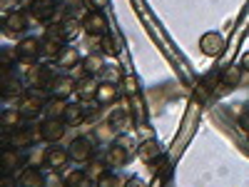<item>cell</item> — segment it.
<instances>
[{"mask_svg":"<svg viewBox=\"0 0 249 187\" xmlns=\"http://www.w3.org/2000/svg\"><path fill=\"white\" fill-rule=\"evenodd\" d=\"M70 75H72L75 80H82V77H88L90 73H88V68H85V62H82V60H80V62H77V65H75V68L70 70Z\"/></svg>","mask_w":249,"mask_h":187,"instance_id":"cell-29","label":"cell"},{"mask_svg":"<svg viewBox=\"0 0 249 187\" xmlns=\"http://www.w3.org/2000/svg\"><path fill=\"white\" fill-rule=\"evenodd\" d=\"M65 110H68V100L65 97H50V100H45V117H62L65 115Z\"/></svg>","mask_w":249,"mask_h":187,"instance_id":"cell-19","label":"cell"},{"mask_svg":"<svg viewBox=\"0 0 249 187\" xmlns=\"http://www.w3.org/2000/svg\"><path fill=\"white\" fill-rule=\"evenodd\" d=\"M85 5H88L90 10H105V8L110 5V0H85Z\"/></svg>","mask_w":249,"mask_h":187,"instance_id":"cell-31","label":"cell"},{"mask_svg":"<svg viewBox=\"0 0 249 187\" xmlns=\"http://www.w3.org/2000/svg\"><path fill=\"white\" fill-rule=\"evenodd\" d=\"M20 110L15 108V110H5L3 112V128H8V130H13V128H18V122H20Z\"/></svg>","mask_w":249,"mask_h":187,"instance_id":"cell-26","label":"cell"},{"mask_svg":"<svg viewBox=\"0 0 249 187\" xmlns=\"http://www.w3.org/2000/svg\"><path fill=\"white\" fill-rule=\"evenodd\" d=\"M100 45H102V50L100 53H105V55H117V43H115V37L110 35V33H105V35H102L100 37Z\"/></svg>","mask_w":249,"mask_h":187,"instance_id":"cell-25","label":"cell"},{"mask_svg":"<svg viewBox=\"0 0 249 187\" xmlns=\"http://www.w3.org/2000/svg\"><path fill=\"white\" fill-rule=\"evenodd\" d=\"M137 157L144 162V165H152L157 157H162V148L157 145V140H142L140 148H137Z\"/></svg>","mask_w":249,"mask_h":187,"instance_id":"cell-13","label":"cell"},{"mask_svg":"<svg viewBox=\"0 0 249 187\" xmlns=\"http://www.w3.org/2000/svg\"><path fill=\"white\" fill-rule=\"evenodd\" d=\"M122 88H124V93H127V95H135L137 93V80L132 75H124L122 77Z\"/></svg>","mask_w":249,"mask_h":187,"instance_id":"cell-28","label":"cell"},{"mask_svg":"<svg viewBox=\"0 0 249 187\" xmlns=\"http://www.w3.org/2000/svg\"><path fill=\"white\" fill-rule=\"evenodd\" d=\"M82 62H85V68H88V73L90 75H102L105 73V53H90V55H85L82 57Z\"/></svg>","mask_w":249,"mask_h":187,"instance_id":"cell-18","label":"cell"},{"mask_svg":"<svg viewBox=\"0 0 249 187\" xmlns=\"http://www.w3.org/2000/svg\"><path fill=\"white\" fill-rule=\"evenodd\" d=\"M107 170H110V165H107V162H100V160H95V162L90 160V162H88V168H85V172H88L90 182H95V185H97V180H100L102 175H105Z\"/></svg>","mask_w":249,"mask_h":187,"instance_id":"cell-21","label":"cell"},{"mask_svg":"<svg viewBox=\"0 0 249 187\" xmlns=\"http://www.w3.org/2000/svg\"><path fill=\"white\" fill-rule=\"evenodd\" d=\"M97 88H100V82L95 80V75H88V77L77 80V90H75V95H77L82 102H88V100H95Z\"/></svg>","mask_w":249,"mask_h":187,"instance_id":"cell-14","label":"cell"},{"mask_svg":"<svg viewBox=\"0 0 249 187\" xmlns=\"http://www.w3.org/2000/svg\"><path fill=\"white\" fill-rule=\"evenodd\" d=\"M65 128H68V122L62 120V117H45V122L40 125V135H43L45 142L55 145L62 140V135H65Z\"/></svg>","mask_w":249,"mask_h":187,"instance_id":"cell-4","label":"cell"},{"mask_svg":"<svg viewBox=\"0 0 249 187\" xmlns=\"http://www.w3.org/2000/svg\"><path fill=\"white\" fill-rule=\"evenodd\" d=\"M15 182H18L20 187H45V185H48L45 175L37 170V165H30V168H23V170H20V175L15 177Z\"/></svg>","mask_w":249,"mask_h":187,"instance_id":"cell-9","label":"cell"},{"mask_svg":"<svg viewBox=\"0 0 249 187\" xmlns=\"http://www.w3.org/2000/svg\"><path fill=\"white\" fill-rule=\"evenodd\" d=\"M68 162H70V150L65 148H48L45 152V168H50L53 172H60V170H65L68 168Z\"/></svg>","mask_w":249,"mask_h":187,"instance_id":"cell-8","label":"cell"},{"mask_svg":"<svg viewBox=\"0 0 249 187\" xmlns=\"http://www.w3.org/2000/svg\"><path fill=\"white\" fill-rule=\"evenodd\" d=\"M68 150H70V160L75 165H88L92 160V142L88 137H75Z\"/></svg>","mask_w":249,"mask_h":187,"instance_id":"cell-6","label":"cell"},{"mask_svg":"<svg viewBox=\"0 0 249 187\" xmlns=\"http://www.w3.org/2000/svg\"><path fill=\"white\" fill-rule=\"evenodd\" d=\"M18 110H20V115H23L25 120H33L35 115H40L45 110V100L40 97V95H35V90L33 93H25L23 97L18 100Z\"/></svg>","mask_w":249,"mask_h":187,"instance_id":"cell-3","label":"cell"},{"mask_svg":"<svg viewBox=\"0 0 249 187\" xmlns=\"http://www.w3.org/2000/svg\"><path fill=\"white\" fill-rule=\"evenodd\" d=\"M62 120L68 122V128L80 125L82 120H85V108H82V102H75V105H70V102H68V110H65V115H62Z\"/></svg>","mask_w":249,"mask_h":187,"instance_id":"cell-20","label":"cell"},{"mask_svg":"<svg viewBox=\"0 0 249 187\" xmlns=\"http://www.w3.org/2000/svg\"><path fill=\"white\" fill-rule=\"evenodd\" d=\"M30 8H33L35 20H40V23H48V20H53V15H55V3H50V0H35Z\"/></svg>","mask_w":249,"mask_h":187,"instance_id":"cell-17","label":"cell"},{"mask_svg":"<svg viewBox=\"0 0 249 187\" xmlns=\"http://www.w3.org/2000/svg\"><path fill=\"white\" fill-rule=\"evenodd\" d=\"M97 185H100V187H105V185H122V180L115 177V175H110V172H105V175L97 180Z\"/></svg>","mask_w":249,"mask_h":187,"instance_id":"cell-30","label":"cell"},{"mask_svg":"<svg viewBox=\"0 0 249 187\" xmlns=\"http://www.w3.org/2000/svg\"><path fill=\"white\" fill-rule=\"evenodd\" d=\"M33 140H43V135H40V130H30V128H13V135H10V145L13 148H30Z\"/></svg>","mask_w":249,"mask_h":187,"instance_id":"cell-12","label":"cell"},{"mask_svg":"<svg viewBox=\"0 0 249 187\" xmlns=\"http://www.w3.org/2000/svg\"><path fill=\"white\" fill-rule=\"evenodd\" d=\"M239 65H242V70H247L249 73V50L242 55V60H239Z\"/></svg>","mask_w":249,"mask_h":187,"instance_id":"cell-35","label":"cell"},{"mask_svg":"<svg viewBox=\"0 0 249 187\" xmlns=\"http://www.w3.org/2000/svg\"><path fill=\"white\" fill-rule=\"evenodd\" d=\"M3 28L8 35H18V33H25L28 30V15L23 10H10L3 18Z\"/></svg>","mask_w":249,"mask_h":187,"instance_id":"cell-10","label":"cell"},{"mask_svg":"<svg viewBox=\"0 0 249 187\" xmlns=\"http://www.w3.org/2000/svg\"><path fill=\"white\" fill-rule=\"evenodd\" d=\"M80 30H82V23H77V20H68V23H62V35H65V40L77 37Z\"/></svg>","mask_w":249,"mask_h":187,"instance_id":"cell-27","label":"cell"},{"mask_svg":"<svg viewBox=\"0 0 249 187\" xmlns=\"http://www.w3.org/2000/svg\"><path fill=\"white\" fill-rule=\"evenodd\" d=\"M112 130H115V128H112ZM112 130H110V125H102L100 132H97V137H100V140H110V137H112Z\"/></svg>","mask_w":249,"mask_h":187,"instance_id":"cell-34","label":"cell"},{"mask_svg":"<svg viewBox=\"0 0 249 187\" xmlns=\"http://www.w3.org/2000/svg\"><path fill=\"white\" fill-rule=\"evenodd\" d=\"M65 185L68 187H72V185H90V177H88V172L82 168H75V170L65 172Z\"/></svg>","mask_w":249,"mask_h":187,"instance_id":"cell-23","label":"cell"},{"mask_svg":"<svg viewBox=\"0 0 249 187\" xmlns=\"http://www.w3.org/2000/svg\"><path fill=\"white\" fill-rule=\"evenodd\" d=\"M115 100H117V85H115V82H110V80L100 82L97 95H95V102H97V105H112Z\"/></svg>","mask_w":249,"mask_h":187,"instance_id":"cell-15","label":"cell"},{"mask_svg":"<svg viewBox=\"0 0 249 187\" xmlns=\"http://www.w3.org/2000/svg\"><path fill=\"white\" fill-rule=\"evenodd\" d=\"M50 3H55V5H60V3H65V0H50Z\"/></svg>","mask_w":249,"mask_h":187,"instance_id":"cell-36","label":"cell"},{"mask_svg":"<svg viewBox=\"0 0 249 187\" xmlns=\"http://www.w3.org/2000/svg\"><path fill=\"white\" fill-rule=\"evenodd\" d=\"M239 128L249 135V110H244V112L239 115Z\"/></svg>","mask_w":249,"mask_h":187,"instance_id":"cell-33","label":"cell"},{"mask_svg":"<svg viewBox=\"0 0 249 187\" xmlns=\"http://www.w3.org/2000/svg\"><path fill=\"white\" fill-rule=\"evenodd\" d=\"M82 30H85L90 37H102L105 33H110V23L102 10H90L85 18H82Z\"/></svg>","mask_w":249,"mask_h":187,"instance_id":"cell-1","label":"cell"},{"mask_svg":"<svg viewBox=\"0 0 249 187\" xmlns=\"http://www.w3.org/2000/svg\"><path fill=\"white\" fill-rule=\"evenodd\" d=\"M82 57H80V53H77V48H62L60 50V55L55 57V62H57V68H62V70H72L77 62H80Z\"/></svg>","mask_w":249,"mask_h":187,"instance_id":"cell-16","label":"cell"},{"mask_svg":"<svg viewBox=\"0 0 249 187\" xmlns=\"http://www.w3.org/2000/svg\"><path fill=\"white\" fill-rule=\"evenodd\" d=\"M40 55H43V40L23 37V40L15 45V57H18L20 62H35Z\"/></svg>","mask_w":249,"mask_h":187,"instance_id":"cell-2","label":"cell"},{"mask_svg":"<svg viewBox=\"0 0 249 187\" xmlns=\"http://www.w3.org/2000/svg\"><path fill=\"white\" fill-rule=\"evenodd\" d=\"M50 90H53V95L55 97H70L75 90H77V80L72 77V75H60V77H55L53 82H50Z\"/></svg>","mask_w":249,"mask_h":187,"instance_id":"cell-11","label":"cell"},{"mask_svg":"<svg viewBox=\"0 0 249 187\" xmlns=\"http://www.w3.org/2000/svg\"><path fill=\"white\" fill-rule=\"evenodd\" d=\"M20 165H23V160H20V155H18V148H10L3 152V170L5 172H10V170H15V168H20Z\"/></svg>","mask_w":249,"mask_h":187,"instance_id":"cell-22","label":"cell"},{"mask_svg":"<svg viewBox=\"0 0 249 187\" xmlns=\"http://www.w3.org/2000/svg\"><path fill=\"white\" fill-rule=\"evenodd\" d=\"M242 65H237V68H227V73H224V77H222V85L224 88H237L239 85V80H242Z\"/></svg>","mask_w":249,"mask_h":187,"instance_id":"cell-24","label":"cell"},{"mask_svg":"<svg viewBox=\"0 0 249 187\" xmlns=\"http://www.w3.org/2000/svg\"><path fill=\"white\" fill-rule=\"evenodd\" d=\"M105 162L110 165V168H124V165L130 162V150H127V140H120V142H115L112 148L107 150V155H105Z\"/></svg>","mask_w":249,"mask_h":187,"instance_id":"cell-7","label":"cell"},{"mask_svg":"<svg viewBox=\"0 0 249 187\" xmlns=\"http://www.w3.org/2000/svg\"><path fill=\"white\" fill-rule=\"evenodd\" d=\"M105 75H107L110 82H120V80H122V73H120L117 65H115V70H112V68H105Z\"/></svg>","mask_w":249,"mask_h":187,"instance_id":"cell-32","label":"cell"},{"mask_svg":"<svg viewBox=\"0 0 249 187\" xmlns=\"http://www.w3.org/2000/svg\"><path fill=\"white\" fill-rule=\"evenodd\" d=\"M199 50H202L207 57H219V55L224 53V37H222V33H214V30L204 33V35L199 37Z\"/></svg>","mask_w":249,"mask_h":187,"instance_id":"cell-5","label":"cell"}]
</instances>
